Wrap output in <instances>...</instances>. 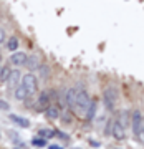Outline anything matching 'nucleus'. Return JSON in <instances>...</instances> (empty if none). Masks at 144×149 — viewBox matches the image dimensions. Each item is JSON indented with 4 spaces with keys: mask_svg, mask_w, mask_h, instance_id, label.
<instances>
[{
    "mask_svg": "<svg viewBox=\"0 0 144 149\" xmlns=\"http://www.w3.org/2000/svg\"><path fill=\"white\" fill-rule=\"evenodd\" d=\"M90 104H91V100H90V96H88V93L85 90H76V101L71 106L73 113L78 114V116H81V118H85Z\"/></svg>",
    "mask_w": 144,
    "mask_h": 149,
    "instance_id": "nucleus-1",
    "label": "nucleus"
},
{
    "mask_svg": "<svg viewBox=\"0 0 144 149\" xmlns=\"http://www.w3.org/2000/svg\"><path fill=\"white\" fill-rule=\"evenodd\" d=\"M103 101H104V106H106L109 111H113V109L116 108V104H118V91H116V88H108V90H104V93H103Z\"/></svg>",
    "mask_w": 144,
    "mask_h": 149,
    "instance_id": "nucleus-2",
    "label": "nucleus"
},
{
    "mask_svg": "<svg viewBox=\"0 0 144 149\" xmlns=\"http://www.w3.org/2000/svg\"><path fill=\"white\" fill-rule=\"evenodd\" d=\"M131 129H133V134L136 138L141 136V133H143V129H144L143 113L139 111V109H136V111L133 113V116H131Z\"/></svg>",
    "mask_w": 144,
    "mask_h": 149,
    "instance_id": "nucleus-3",
    "label": "nucleus"
},
{
    "mask_svg": "<svg viewBox=\"0 0 144 149\" xmlns=\"http://www.w3.org/2000/svg\"><path fill=\"white\" fill-rule=\"evenodd\" d=\"M22 85L27 88L30 95H35V93H37V90H38V80H37V76H35L33 73H27L23 78H22Z\"/></svg>",
    "mask_w": 144,
    "mask_h": 149,
    "instance_id": "nucleus-4",
    "label": "nucleus"
},
{
    "mask_svg": "<svg viewBox=\"0 0 144 149\" xmlns=\"http://www.w3.org/2000/svg\"><path fill=\"white\" fill-rule=\"evenodd\" d=\"M50 104H51V101H50L48 91H42V93L38 95L37 103H35V111H37V113H45Z\"/></svg>",
    "mask_w": 144,
    "mask_h": 149,
    "instance_id": "nucleus-5",
    "label": "nucleus"
},
{
    "mask_svg": "<svg viewBox=\"0 0 144 149\" xmlns=\"http://www.w3.org/2000/svg\"><path fill=\"white\" fill-rule=\"evenodd\" d=\"M28 60V55L25 53V52H13V53L10 55V65H13V66H23V65L27 63Z\"/></svg>",
    "mask_w": 144,
    "mask_h": 149,
    "instance_id": "nucleus-6",
    "label": "nucleus"
},
{
    "mask_svg": "<svg viewBox=\"0 0 144 149\" xmlns=\"http://www.w3.org/2000/svg\"><path fill=\"white\" fill-rule=\"evenodd\" d=\"M111 136L114 139H118V141H123V139L126 138V134H124V126L121 124V121H119V119H116V121L113 123Z\"/></svg>",
    "mask_w": 144,
    "mask_h": 149,
    "instance_id": "nucleus-7",
    "label": "nucleus"
},
{
    "mask_svg": "<svg viewBox=\"0 0 144 149\" xmlns=\"http://www.w3.org/2000/svg\"><path fill=\"white\" fill-rule=\"evenodd\" d=\"M60 116H61V111L56 104H50L45 111V118L50 119V121H56V119H60Z\"/></svg>",
    "mask_w": 144,
    "mask_h": 149,
    "instance_id": "nucleus-8",
    "label": "nucleus"
},
{
    "mask_svg": "<svg viewBox=\"0 0 144 149\" xmlns=\"http://www.w3.org/2000/svg\"><path fill=\"white\" fill-rule=\"evenodd\" d=\"M22 73L18 71V70H12V74L10 78H8V81H7V85L10 86V88H17V86L22 85Z\"/></svg>",
    "mask_w": 144,
    "mask_h": 149,
    "instance_id": "nucleus-9",
    "label": "nucleus"
},
{
    "mask_svg": "<svg viewBox=\"0 0 144 149\" xmlns=\"http://www.w3.org/2000/svg\"><path fill=\"white\" fill-rule=\"evenodd\" d=\"M13 96H15V100H18V101H27L28 96H30V93H28V90L23 85H20V86H17L15 88Z\"/></svg>",
    "mask_w": 144,
    "mask_h": 149,
    "instance_id": "nucleus-10",
    "label": "nucleus"
},
{
    "mask_svg": "<svg viewBox=\"0 0 144 149\" xmlns=\"http://www.w3.org/2000/svg\"><path fill=\"white\" fill-rule=\"evenodd\" d=\"M8 119H12V121L15 123L17 126H20V128H28L30 126V121L28 119H25V118L18 116V114H10V118Z\"/></svg>",
    "mask_w": 144,
    "mask_h": 149,
    "instance_id": "nucleus-11",
    "label": "nucleus"
},
{
    "mask_svg": "<svg viewBox=\"0 0 144 149\" xmlns=\"http://www.w3.org/2000/svg\"><path fill=\"white\" fill-rule=\"evenodd\" d=\"M38 65H40V58H38L37 55H28V60H27V63H25V66L28 70H37Z\"/></svg>",
    "mask_w": 144,
    "mask_h": 149,
    "instance_id": "nucleus-12",
    "label": "nucleus"
},
{
    "mask_svg": "<svg viewBox=\"0 0 144 149\" xmlns=\"http://www.w3.org/2000/svg\"><path fill=\"white\" fill-rule=\"evenodd\" d=\"M10 74H12V68L2 66V68H0V83H7L8 78H10Z\"/></svg>",
    "mask_w": 144,
    "mask_h": 149,
    "instance_id": "nucleus-13",
    "label": "nucleus"
},
{
    "mask_svg": "<svg viewBox=\"0 0 144 149\" xmlns=\"http://www.w3.org/2000/svg\"><path fill=\"white\" fill-rule=\"evenodd\" d=\"M7 48L10 50V52H17V48H18V38L17 37H10L7 40Z\"/></svg>",
    "mask_w": 144,
    "mask_h": 149,
    "instance_id": "nucleus-14",
    "label": "nucleus"
},
{
    "mask_svg": "<svg viewBox=\"0 0 144 149\" xmlns=\"http://www.w3.org/2000/svg\"><path fill=\"white\" fill-rule=\"evenodd\" d=\"M95 114H96V103L95 101H91V104H90V108H88V111H86V119H93L95 118Z\"/></svg>",
    "mask_w": 144,
    "mask_h": 149,
    "instance_id": "nucleus-15",
    "label": "nucleus"
},
{
    "mask_svg": "<svg viewBox=\"0 0 144 149\" xmlns=\"http://www.w3.org/2000/svg\"><path fill=\"white\" fill-rule=\"evenodd\" d=\"M55 133H56V131H50V129H42V131H38V136H40V138H53Z\"/></svg>",
    "mask_w": 144,
    "mask_h": 149,
    "instance_id": "nucleus-16",
    "label": "nucleus"
},
{
    "mask_svg": "<svg viewBox=\"0 0 144 149\" xmlns=\"http://www.w3.org/2000/svg\"><path fill=\"white\" fill-rule=\"evenodd\" d=\"M32 144H33V146H37V148H42V146H45V144H47V141H45L43 138H35L32 141Z\"/></svg>",
    "mask_w": 144,
    "mask_h": 149,
    "instance_id": "nucleus-17",
    "label": "nucleus"
},
{
    "mask_svg": "<svg viewBox=\"0 0 144 149\" xmlns=\"http://www.w3.org/2000/svg\"><path fill=\"white\" fill-rule=\"evenodd\" d=\"M7 42V37H5V30H3V28L0 27V45H2V43H5Z\"/></svg>",
    "mask_w": 144,
    "mask_h": 149,
    "instance_id": "nucleus-18",
    "label": "nucleus"
},
{
    "mask_svg": "<svg viewBox=\"0 0 144 149\" xmlns=\"http://www.w3.org/2000/svg\"><path fill=\"white\" fill-rule=\"evenodd\" d=\"M0 109H2V111H7V109H8V103L3 101V100H0Z\"/></svg>",
    "mask_w": 144,
    "mask_h": 149,
    "instance_id": "nucleus-19",
    "label": "nucleus"
},
{
    "mask_svg": "<svg viewBox=\"0 0 144 149\" xmlns=\"http://www.w3.org/2000/svg\"><path fill=\"white\" fill-rule=\"evenodd\" d=\"M63 121L65 123H71V116H70V113H63Z\"/></svg>",
    "mask_w": 144,
    "mask_h": 149,
    "instance_id": "nucleus-20",
    "label": "nucleus"
},
{
    "mask_svg": "<svg viewBox=\"0 0 144 149\" xmlns=\"http://www.w3.org/2000/svg\"><path fill=\"white\" fill-rule=\"evenodd\" d=\"M50 149H61V148H58V146H50Z\"/></svg>",
    "mask_w": 144,
    "mask_h": 149,
    "instance_id": "nucleus-21",
    "label": "nucleus"
}]
</instances>
